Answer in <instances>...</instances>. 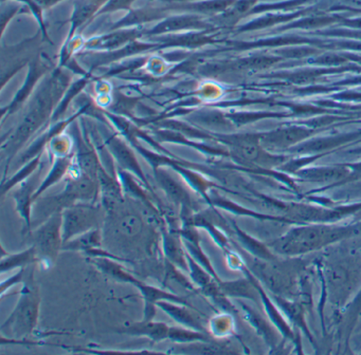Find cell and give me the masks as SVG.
Here are the masks:
<instances>
[{
  "mask_svg": "<svg viewBox=\"0 0 361 355\" xmlns=\"http://www.w3.org/2000/svg\"><path fill=\"white\" fill-rule=\"evenodd\" d=\"M63 242H68L75 236L94 230L98 225V213L86 206L67 207L62 211Z\"/></svg>",
  "mask_w": 361,
  "mask_h": 355,
  "instance_id": "obj_3",
  "label": "cell"
},
{
  "mask_svg": "<svg viewBox=\"0 0 361 355\" xmlns=\"http://www.w3.org/2000/svg\"><path fill=\"white\" fill-rule=\"evenodd\" d=\"M37 254L35 247H31L27 251L20 254H12V255H3L1 260V272L13 270L16 268H23L27 264L32 263L37 260Z\"/></svg>",
  "mask_w": 361,
  "mask_h": 355,
  "instance_id": "obj_8",
  "label": "cell"
},
{
  "mask_svg": "<svg viewBox=\"0 0 361 355\" xmlns=\"http://www.w3.org/2000/svg\"><path fill=\"white\" fill-rule=\"evenodd\" d=\"M170 330L171 327L166 323L145 320L142 323H135L122 332L130 334V335L147 336L153 342H161V340L169 338Z\"/></svg>",
  "mask_w": 361,
  "mask_h": 355,
  "instance_id": "obj_5",
  "label": "cell"
},
{
  "mask_svg": "<svg viewBox=\"0 0 361 355\" xmlns=\"http://www.w3.org/2000/svg\"><path fill=\"white\" fill-rule=\"evenodd\" d=\"M64 249H78V251H92L99 249L101 244L100 230H92L90 232L80 235L75 239H71L68 242L65 243Z\"/></svg>",
  "mask_w": 361,
  "mask_h": 355,
  "instance_id": "obj_7",
  "label": "cell"
},
{
  "mask_svg": "<svg viewBox=\"0 0 361 355\" xmlns=\"http://www.w3.org/2000/svg\"><path fill=\"white\" fill-rule=\"evenodd\" d=\"M62 211H56L32 232L31 240L37 256L50 261L56 259L62 245Z\"/></svg>",
  "mask_w": 361,
  "mask_h": 355,
  "instance_id": "obj_2",
  "label": "cell"
},
{
  "mask_svg": "<svg viewBox=\"0 0 361 355\" xmlns=\"http://www.w3.org/2000/svg\"><path fill=\"white\" fill-rule=\"evenodd\" d=\"M164 249L169 261L178 266L181 270H188L187 254L181 249L178 239L173 235L164 234Z\"/></svg>",
  "mask_w": 361,
  "mask_h": 355,
  "instance_id": "obj_6",
  "label": "cell"
},
{
  "mask_svg": "<svg viewBox=\"0 0 361 355\" xmlns=\"http://www.w3.org/2000/svg\"><path fill=\"white\" fill-rule=\"evenodd\" d=\"M39 308V297L35 287L25 285L16 310L1 328H10L16 337L28 335L37 327Z\"/></svg>",
  "mask_w": 361,
  "mask_h": 355,
  "instance_id": "obj_1",
  "label": "cell"
},
{
  "mask_svg": "<svg viewBox=\"0 0 361 355\" xmlns=\"http://www.w3.org/2000/svg\"><path fill=\"white\" fill-rule=\"evenodd\" d=\"M24 274L25 270L24 268H22V270H20L18 274L14 275V276L11 277L9 280L4 281L3 285H1V293H5L6 289H8V287H11L12 285H14V283L20 282V281H22L23 277H24Z\"/></svg>",
  "mask_w": 361,
  "mask_h": 355,
  "instance_id": "obj_11",
  "label": "cell"
},
{
  "mask_svg": "<svg viewBox=\"0 0 361 355\" xmlns=\"http://www.w3.org/2000/svg\"><path fill=\"white\" fill-rule=\"evenodd\" d=\"M188 264L190 266V273H191L192 279L195 281L198 287L202 289L211 285L210 276L200 268L198 262L191 255H187Z\"/></svg>",
  "mask_w": 361,
  "mask_h": 355,
  "instance_id": "obj_9",
  "label": "cell"
},
{
  "mask_svg": "<svg viewBox=\"0 0 361 355\" xmlns=\"http://www.w3.org/2000/svg\"><path fill=\"white\" fill-rule=\"evenodd\" d=\"M177 304V302L168 301V300H160L157 302V306L164 311L166 314L170 315L173 319L190 328V329L196 330V331L204 332L202 323H200L198 317L193 312L185 308V304Z\"/></svg>",
  "mask_w": 361,
  "mask_h": 355,
  "instance_id": "obj_4",
  "label": "cell"
},
{
  "mask_svg": "<svg viewBox=\"0 0 361 355\" xmlns=\"http://www.w3.org/2000/svg\"><path fill=\"white\" fill-rule=\"evenodd\" d=\"M121 230L128 235L138 234L141 230L140 219L135 216L124 218L121 222Z\"/></svg>",
  "mask_w": 361,
  "mask_h": 355,
  "instance_id": "obj_10",
  "label": "cell"
}]
</instances>
